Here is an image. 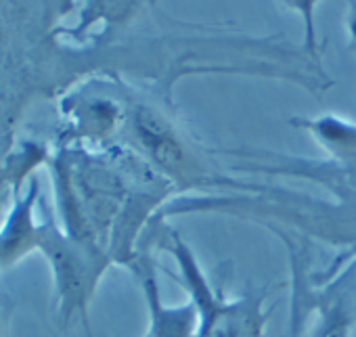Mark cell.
I'll use <instances>...</instances> for the list:
<instances>
[{"mask_svg": "<svg viewBox=\"0 0 356 337\" xmlns=\"http://www.w3.org/2000/svg\"><path fill=\"white\" fill-rule=\"evenodd\" d=\"M38 247L47 254L55 274L61 318L70 320L74 314H82L86 318L88 302L109 264V258L92 243L65 239L59 233L44 229Z\"/></svg>", "mask_w": 356, "mask_h": 337, "instance_id": "obj_1", "label": "cell"}, {"mask_svg": "<svg viewBox=\"0 0 356 337\" xmlns=\"http://www.w3.org/2000/svg\"><path fill=\"white\" fill-rule=\"evenodd\" d=\"M178 264L200 312L195 337H262L266 322L262 297L225 299L208 285L185 247L178 252Z\"/></svg>", "mask_w": 356, "mask_h": 337, "instance_id": "obj_2", "label": "cell"}, {"mask_svg": "<svg viewBox=\"0 0 356 337\" xmlns=\"http://www.w3.org/2000/svg\"><path fill=\"white\" fill-rule=\"evenodd\" d=\"M140 281H143L145 297H147L149 312H151L149 333L153 337H195L197 322H200L197 306L191 302L178 308H165L157 295V285L149 268L140 270Z\"/></svg>", "mask_w": 356, "mask_h": 337, "instance_id": "obj_3", "label": "cell"}, {"mask_svg": "<svg viewBox=\"0 0 356 337\" xmlns=\"http://www.w3.org/2000/svg\"><path fill=\"white\" fill-rule=\"evenodd\" d=\"M30 206H32L30 199L24 206H19L15 214L9 216L3 231H0V266L15 264L28 252L40 245L42 229L34 227Z\"/></svg>", "mask_w": 356, "mask_h": 337, "instance_id": "obj_4", "label": "cell"}, {"mask_svg": "<svg viewBox=\"0 0 356 337\" xmlns=\"http://www.w3.org/2000/svg\"><path fill=\"white\" fill-rule=\"evenodd\" d=\"M283 3L287 5V7H291V9H296V11H300L302 13V17L306 19V26H308V44L312 47L314 42V34H312V11H314V5H316V0H283Z\"/></svg>", "mask_w": 356, "mask_h": 337, "instance_id": "obj_5", "label": "cell"}, {"mask_svg": "<svg viewBox=\"0 0 356 337\" xmlns=\"http://www.w3.org/2000/svg\"><path fill=\"white\" fill-rule=\"evenodd\" d=\"M350 30H352V38L356 40V5H352V22H350Z\"/></svg>", "mask_w": 356, "mask_h": 337, "instance_id": "obj_6", "label": "cell"}, {"mask_svg": "<svg viewBox=\"0 0 356 337\" xmlns=\"http://www.w3.org/2000/svg\"><path fill=\"white\" fill-rule=\"evenodd\" d=\"M145 337H153V335H151V333H147V335H145Z\"/></svg>", "mask_w": 356, "mask_h": 337, "instance_id": "obj_7", "label": "cell"}]
</instances>
